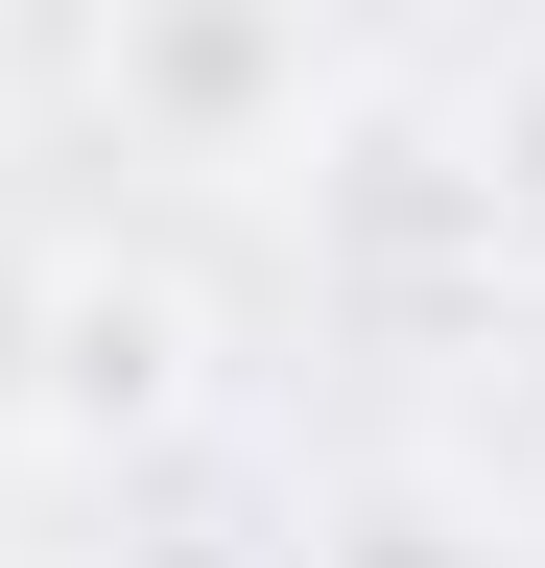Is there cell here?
Here are the masks:
<instances>
[{
  "mask_svg": "<svg viewBox=\"0 0 545 568\" xmlns=\"http://www.w3.org/2000/svg\"><path fill=\"white\" fill-rule=\"evenodd\" d=\"M474 190H498V237H545V71L498 95V166H474Z\"/></svg>",
  "mask_w": 545,
  "mask_h": 568,
  "instance_id": "3",
  "label": "cell"
},
{
  "mask_svg": "<svg viewBox=\"0 0 545 568\" xmlns=\"http://www.w3.org/2000/svg\"><path fill=\"white\" fill-rule=\"evenodd\" d=\"M0 403H24L48 450H143V426H190V284H166V261H24Z\"/></svg>",
  "mask_w": 545,
  "mask_h": 568,
  "instance_id": "2",
  "label": "cell"
},
{
  "mask_svg": "<svg viewBox=\"0 0 545 568\" xmlns=\"http://www.w3.org/2000/svg\"><path fill=\"white\" fill-rule=\"evenodd\" d=\"M95 95L166 166H261L309 119V0H95Z\"/></svg>",
  "mask_w": 545,
  "mask_h": 568,
  "instance_id": "1",
  "label": "cell"
}]
</instances>
